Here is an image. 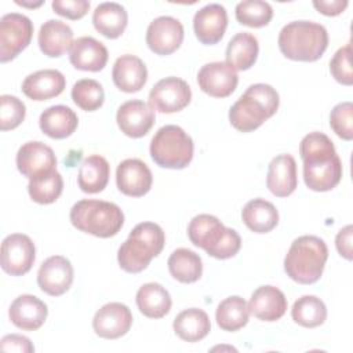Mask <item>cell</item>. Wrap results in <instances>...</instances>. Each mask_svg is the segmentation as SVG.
Here are the masks:
<instances>
[{
	"label": "cell",
	"mask_w": 353,
	"mask_h": 353,
	"mask_svg": "<svg viewBox=\"0 0 353 353\" xmlns=\"http://www.w3.org/2000/svg\"><path fill=\"white\" fill-rule=\"evenodd\" d=\"M65 76L57 69H43L30 73L22 83V92L33 101H47L65 90Z\"/></svg>",
	"instance_id": "25"
},
{
	"label": "cell",
	"mask_w": 353,
	"mask_h": 353,
	"mask_svg": "<svg viewBox=\"0 0 353 353\" xmlns=\"http://www.w3.org/2000/svg\"><path fill=\"white\" fill-rule=\"evenodd\" d=\"M183 34L179 19L168 15L157 17L148 26L146 44L157 55H170L181 47Z\"/></svg>",
	"instance_id": "12"
},
{
	"label": "cell",
	"mask_w": 353,
	"mask_h": 353,
	"mask_svg": "<svg viewBox=\"0 0 353 353\" xmlns=\"http://www.w3.org/2000/svg\"><path fill=\"white\" fill-rule=\"evenodd\" d=\"M51 6L55 14L73 21L83 18L90 10L87 0H54Z\"/></svg>",
	"instance_id": "43"
},
{
	"label": "cell",
	"mask_w": 353,
	"mask_h": 353,
	"mask_svg": "<svg viewBox=\"0 0 353 353\" xmlns=\"http://www.w3.org/2000/svg\"><path fill=\"white\" fill-rule=\"evenodd\" d=\"M352 237H353V226L352 225H346L345 228H342L335 237V245H336L339 255L347 261L353 259Z\"/></svg>",
	"instance_id": "45"
},
{
	"label": "cell",
	"mask_w": 353,
	"mask_h": 353,
	"mask_svg": "<svg viewBox=\"0 0 353 353\" xmlns=\"http://www.w3.org/2000/svg\"><path fill=\"white\" fill-rule=\"evenodd\" d=\"M168 270L179 283L190 284L203 274V262L199 254L188 248H176L168 258Z\"/></svg>",
	"instance_id": "34"
},
{
	"label": "cell",
	"mask_w": 353,
	"mask_h": 353,
	"mask_svg": "<svg viewBox=\"0 0 353 353\" xmlns=\"http://www.w3.org/2000/svg\"><path fill=\"white\" fill-rule=\"evenodd\" d=\"M259 44L254 34L240 32L234 34L226 47V63L234 70H248L256 62Z\"/></svg>",
	"instance_id": "31"
},
{
	"label": "cell",
	"mask_w": 353,
	"mask_h": 353,
	"mask_svg": "<svg viewBox=\"0 0 353 353\" xmlns=\"http://www.w3.org/2000/svg\"><path fill=\"white\" fill-rule=\"evenodd\" d=\"M116 183L123 194L141 197L152 188V171L139 159H125L117 165Z\"/></svg>",
	"instance_id": "18"
},
{
	"label": "cell",
	"mask_w": 353,
	"mask_h": 353,
	"mask_svg": "<svg viewBox=\"0 0 353 353\" xmlns=\"http://www.w3.org/2000/svg\"><path fill=\"white\" fill-rule=\"evenodd\" d=\"M73 102L85 112H94L103 105L105 92L102 85L94 79H81L73 84Z\"/></svg>",
	"instance_id": "39"
},
{
	"label": "cell",
	"mask_w": 353,
	"mask_h": 353,
	"mask_svg": "<svg viewBox=\"0 0 353 353\" xmlns=\"http://www.w3.org/2000/svg\"><path fill=\"white\" fill-rule=\"evenodd\" d=\"M280 105L277 91L265 83L250 85L229 110L230 124L241 131L251 132L272 117Z\"/></svg>",
	"instance_id": "2"
},
{
	"label": "cell",
	"mask_w": 353,
	"mask_h": 353,
	"mask_svg": "<svg viewBox=\"0 0 353 353\" xmlns=\"http://www.w3.org/2000/svg\"><path fill=\"white\" fill-rule=\"evenodd\" d=\"M347 1L346 0H314L313 1V7L321 12L323 15L327 17H335L339 15L341 12L345 11V8L347 7Z\"/></svg>",
	"instance_id": "46"
},
{
	"label": "cell",
	"mask_w": 353,
	"mask_h": 353,
	"mask_svg": "<svg viewBox=\"0 0 353 353\" xmlns=\"http://www.w3.org/2000/svg\"><path fill=\"white\" fill-rule=\"evenodd\" d=\"M0 349L3 352H19V353L34 352V346L32 345L30 339L18 334H10L3 336V339L0 341Z\"/></svg>",
	"instance_id": "44"
},
{
	"label": "cell",
	"mask_w": 353,
	"mask_h": 353,
	"mask_svg": "<svg viewBox=\"0 0 353 353\" xmlns=\"http://www.w3.org/2000/svg\"><path fill=\"white\" fill-rule=\"evenodd\" d=\"M241 219L254 233H268L277 226L279 211L273 203L258 197L243 207Z\"/></svg>",
	"instance_id": "30"
},
{
	"label": "cell",
	"mask_w": 353,
	"mask_h": 353,
	"mask_svg": "<svg viewBox=\"0 0 353 353\" xmlns=\"http://www.w3.org/2000/svg\"><path fill=\"white\" fill-rule=\"evenodd\" d=\"M192 99L189 84L175 76L159 80L149 92V106L160 113H175L185 109Z\"/></svg>",
	"instance_id": "10"
},
{
	"label": "cell",
	"mask_w": 353,
	"mask_h": 353,
	"mask_svg": "<svg viewBox=\"0 0 353 353\" xmlns=\"http://www.w3.org/2000/svg\"><path fill=\"white\" fill-rule=\"evenodd\" d=\"M114 85L123 92H138L148 80V69L143 61L135 55L119 57L112 69Z\"/></svg>",
	"instance_id": "24"
},
{
	"label": "cell",
	"mask_w": 353,
	"mask_h": 353,
	"mask_svg": "<svg viewBox=\"0 0 353 353\" xmlns=\"http://www.w3.org/2000/svg\"><path fill=\"white\" fill-rule=\"evenodd\" d=\"M110 175V165L108 160L99 154H91L80 165L77 185L84 193L102 192Z\"/></svg>",
	"instance_id": "32"
},
{
	"label": "cell",
	"mask_w": 353,
	"mask_h": 353,
	"mask_svg": "<svg viewBox=\"0 0 353 353\" xmlns=\"http://www.w3.org/2000/svg\"><path fill=\"white\" fill-rule=\"evenodd\" d=\"M40 130L52 139H65L70 137L77 125V114L65 105H54L47 108L39 119Z\"/></svg>",
	"instance_id": "27"
},
{
	"label": "cell",
	"mask_w": 353,
	"mask_h": 353,
	"mask_svg": "<svg viewBox=\"0 0 353 353\" xmlns=\"http://www.w3.org/2000/svg\"><path fill=\"white\" fill-rule=\"evenodd\" d=\"M287 306L284 292L274 285L258 287L248 302L250 313L262 321L280 320L285 314Z\"/></svg>",
	"instance_id": "21"
},
{
	"label": "cell",
	"mask_w": 353,
	"mask_h": 353,
	"mask_svg": "<svg viewBox=\"0 0 353 353\" xmlns=\"http://www.w3.org/2000/svg\"><path fill=\"white\" fill-rule=\"evenodd\" d=\"M266 186L276 197H287L298 186L296 161L291 154H279L270 163L268 168Z\"/></svg>",
	"instance_id": "23"
},
{
	"label": "cell",
	"mask_w": 353,
	"mask_h": 353,
	"mask_svg": "<svg viewBox=\"0 0 353 353\" xmlns=\"http://www.w3.org/2000/svg\"><path fill=\"white\" fill-rule=\"evenodd\" d=\"M132 325V313L127 305L110 302L103 305L92 319L95 334L105 339H117L125 335Z\"/></svg>",
	"instance_id": "16"
},
{
	"label": "cell",
	"mask_w": 353,
	"mask_h": 353,
	"mask_svg": "<svg viewBox=\"0 0 353 353\" xmlns=\"http://www.w3.org/2000/svg\"><path fill=\"white\" fill-rule=\"evenodd\" d=\"M156 120L154 110L139 99H131L119 106L116 121L121 132L130 138L146 135Z\"/></svg>",
	"instance_id": "17"
},
{
	"label": "cell",
	"mask_w": 353,
	"mask_h": 353,
	"mask_svg": "<svg viewBox=\"0 0 353 353\" xmlns=\"http://www.w3.org/2000/svg\"><path fill=\"white\" fill-rule=\"evenodd\" d=\"M228 26V14L218 3L207 4L200 8L193 18V29L201 44L212 46L222 40Z\"/></svg>",
	"instance_id": "19"
},
{
	"label": "cell",
	"mask_w": 353,
	"mask_h": 353,
	"mask_svg": "<svg viewBox=\"0 0 353 353\" xmlns=\"http://www.w3.org/2000/svg\"><path fill=\"white\" fill-rule=\"evenodd\" d=\"M332 131L345 141L353 139V103L350 101L335 105L330 114Z\"/></svg>",
	"instance_id": "41"
},
{
	"label": "cell",
	"mask_w": 353,
	"mask_h": 353,
	"mask_svg": "<svg viewBox=\"0 0 353 353\" xmlns=\"http://www.w3.org/2000/svg\"><path fill=\"white\" fill-rule=\"evenodd\" d=\"M234 14L239 23L250 28H262L273 18V8L262 0H245L236 6Z\"/></svg>",
	"instance_id": "38"
},
{
	"label": "cell",
	"mask_w": 353,
	"mask_h": 353,
	"mask_svg": "<svg viewBox=\"0 0 353 353\" xmlns=\"http://www.w3.org/2000/svg\"><path fill=\"white\" fill-rule=\"evenodd\" d=\"M109 54L103 43L91 36H83L73 41L69 51L70 63L84 72H99L106 66Z\"/></svg>",
	"instance_id": "22"
},
{
	"label": "cell",
	"mask_w": 353,
	"mask_h": 353,
	"mask_svg": "<svg viewBox=\"0 0 353 353\" xmlns=\"http://www.w3.org/2000/svg\"><path fill=\"white\" fill-rule=\"evenodd\" d=\"M152 160L170 170H182L188 167L193 159V139L179 125L168 124L157 130L150 141Z\"/></svg>",
	"instance_id": "8"
},
{
	"label": "cell",
	"mask_w": 353,
	"mask_h": 353,
	"mask_svg": "<svg viewBox=\"0 0 353 353\" xmlns=\"http://www.w3.org/2000/svg\"><path fill=\"white\" fill-rule=\"evenodd\" d=\"M350 57H352V46L347 43L346 46L341 47L332 57L330 62V72L332 77L343 84V85H352L353 84V72L350 65Z\"/></svg>",
	"instance_id": "42"
},
{
	"label": "cell",
	"mask_w": 353,
	"mask_h": 353,
	"mask_svg": "<svg viewBox=\"0 0 353 353\" xmlns=\"http://www.w3.org/2000/svg\"><path fill=\"white\" fill-rule=\"evenodd\" d=\"M197 83L203 92L214 98H226L237 87V72L226 62H211L201 66Z\"/></svg>",
	"instance_id": "15"
},
{
	"label": "cell",
	"mask_w": 353,
	"mask_h": 353,
	"mask_svg": "<svg viewBox=\"0 0 353 353\" xmlns=\"http://www.w3.org/2000/svg\"><path fill=\"white\" fill-rule=\"evenodd\" d=\"M92 23L97 32L108 39L120 37L128 23L125 8L114 1H106L97 6L92 14Z\"/></svg>",
	"instance_id": "28"
},
{
	"label": "cell",
	"mask_w": 353,
	"mask_h": 353,
	"mask_svg": "<svg viewBox=\"0 0 353 353\" xmlns=\"http://www.w3.org/2000/svg\"><path fill=\"white\" fill-rule=\"evenodd\" d=\"M18 6H22V7H30V8H34V7H39V6H41L43 4V1H37V3H34V4H30V3H25V1H15Z\"/></svg>",
	"instance_id": "47"
},
{
	"label": "cell",
	"mask_w": 353,
	"mask_h": 353,
	"mask_svg": "<svg viewBox=\"0 0 353 353\" xmlns=\"http://www.w3.org/2000/svg\"><path fill=\"white\" fill-rule=\"evenodd\" d=\"M139 312L149 319L164 317L172 305L170 292L159 283H146L139 287L135 296Z\"/></svg>",
	"instance_id": "29"
},
{
	"label": "cell",
	"mask_w": 353,
	"mask_h": 353,
	"mask_svg": "<svg viewBox=\"0 0 353 353\" xmlns=\"http://www.w3.org/2000/svg\"><path fill=\"white\" fill-rule=\"evenodd\" d=\"M250 319L248 303L239 295L225 298L216 307L215 320L221 330L234 332L243 328Z\"/></svg>",
	"instance_id": "35"
},
{
	"label": "cell",
	"mask_w": 353,
	"mask_h": 353,
	"mask_svg": "<svg viewBox=\"0 0 353 353\" xmlns=\"http://www.w3.org/2000/svg\"><path fill=\"white\" fill-rule=\"evenodd\" d=\"M303 161V181L313 192H328L342 179V161L334 142L323 132L314 131L303 137L299 143Z\"/></svg>",
	"instance_id": "1"
},
{
	"label": "cell",
	"mask_w": 353,
	"mask_h": 353,
	"mask_svg": "<svg viewBox=\"0 0 353 353\" xmlns=\"http://www.w3.org/2000/svg\"><path fill=\"white\" fill-rule=\"evenodd\" d=\"M63 190L62 175L55 170L29 179L28 193L37 204H51L58 200Z\"/></svg>",
	"instance_id": "37"
},
{
	"label": "cell",
	"mask_w": 353,
	"mask_h": 353,
	"mask_svg": "<svg viewBox=\"0 0 353 353\" xmlns=\"http://www.w3.org/2000/svg\"><path fill=\"white\" fill-rule=\"evenodd\" d=\"M33 23L22 14L10 12L0 19V61H12L22 52L32 40Z\"/></svg>",
	"instance_id": "9"
},
{
	"label": "cell",
	"mask_w": 353,
	"mask_h": 353,
	"mask_svg": "<svg viewBox=\"0 0 353 353\" xmlns=\"http://www.w3.org/2000/svg\"><path fill=\"white\" fill-rule=\"evenodd\" d=\"M41 52L50 58H58L70 51L73 44V30L59 19H48L39 30L37 36Z\"/></svg>",
	"instance_id": "26"
},
{
	"label": "cell",
	"mask_w": 353,
	"mask_h": 353,
	"mask_svg": "<svg viewBox=\"0 0 353 353\" xmlns=\"http://www.w3.org/2000/svg\"><path fill=\"white\" fill-rule=\"evenodd\" d=\"M188 237L193 245L203 248L210 256L228 259L241 247V239L234 229L226 228L216 216L199 214L188 225Z\"/></svg>",
	"instance_id": "6"
},
{
	"label": "cell",
	"mask_w": 353,
	"mask_h": 353,
	"mask_svg": "<svg viewBox=\"0 0 353 353\" xmlns=\"http://www.w3.org/2000/svg\"><path fill=\"white\" fill-rule=\"evenodd\" d=\"M36 259L32 239L22 233L8 234L1 243V269L10 276L26 274Z\"/></svg>",
	"instance_id": "11"
},
{
	"label": "cell",
	"mask_w": 353,
	"mask_h": 353,
	"mask_svg": "<svg viewBox=\"0 0 353 353\" xmlns=\"http://www.w3.org/2000/svg\"><path fill=\"white\" fill-rule=\"evenodd\" d=\"M165 243V234L154 222H141L131 232L128 239L117 251L120 268L127 273H139L157 256Z\"/></svg>",
	"instance_id": "4"
},
{
	"label": "cell",
	"mask_w": 353,
	"mask_h": 353,
	"mask_svg": "<svg viewBox=\"0 0 353 353\" xmlns=\"http://www.w3.org/2000/svg\"><path fill=\"white\" fill-rule=\"evenodd\" d=\"M328 259V248L323 239L305 234L295 239L284 258L287 276L299 284L316 283Z\"/></svg>",
	"instance_id": "5"
},
{
	"label": "cell",
	"mask_w": 353,
	"mask_h": 353,
	"mask_svg": "<svg viewBox=\"0 0 353 353\" xmlns=\"http://www.w3.org/2000/svg\"><path fill=\"white\" fill-rule=\"evenodd\" d=\"M291 316L296 324L306 328H314L325 321L327 307L320 298L314 295H303L294 302Z\"/></svg>",
	"instance_id": "36"
},
{
	"label": "cell",
	"mask_w": 353,
	"mask_h": 353,
	"mask_svg": "<svg viewBox=\"0 0 353 353\" xmlns=\"http://www.w3.org/2000/svg\"><path fill=\"white\" fill-rule=\"evenodd\" d=\"M47 314V305L30 294H22L17 296L8 310L11 323L23 331L39 330L44 324Z\"/></svg>",
	"instance_id": "20"
},
{
	"label": "cell",
	"mask_w": 353,
	"mask_h": 353,
	"mask_svg": "<svg viewBox=\"0 0 353 353\" xmlns=\"http://www.w3.org/2000/svg\"><path fill=\"white\" fill-rule=\"evenodd\" d=\"M73 277L74 272L70 261L62 255H52L40 265L37 284L43 292L59 296L70 288Z\"/></svg>",
	"instance_id": "14"
},
{
	"label": "cell",
	"mask_w": 353,
	"mask_h": 353,
	"mask_svg": "<svg viewBox=\"0 0 353 353\" xmlns=\"http://www.w3.org/2000/svg\"><path fill=\"white\" fill-rule=\"evenodd\" d=\"M18 171L32 179L57 170V157L54 150L40 141L23 143L17 153Z\"/></svg>",
	"instance_id": "13"
},
{
	"label": "cell",
	"mask_w": 353,
	"mask_h": 353,
	"mask_svg": "<svg viewBox=\"0 0 353 353\" xmlns=\"http://www.w3.org/2000/svg\"><path fill=\"white\" fill-rule=\"evenodd\" d=\"M26 106L25 103L14 97L4 94L0 97V128L8 131L17 128L25 119Z\"/></svg>",
	"instance_id": "40"
},
{
	"label": "cell",
	"mask_w": 353,
	"mask_h": 353,
	"mask_svg": "<svg viewBox=\"0 0 353 353\" xmlns=\"http://www.w3.org/2000/svg\"><path fill=\"white\" fill-rule=\"evenodd\" d=\"M281 54L292 61L314 62L328 47L327 29L312 21H292L283 26L277 39Z\"/></svg>",
	"instance_id": "3"
},
{
	"label": "cell",
	"mask_w": 353,
	"mask_h": 353,
	"mask_svg": "<svg viewBox=\"0 0 353 353\" xmlns=\"http://www.w3.org/2000/svg\"><path fill=\"white\" fill-rule=\"evenodd\" d=\"M175 334L186 342H199L211 331L208 314L197 307L182 310L172 323Z\"/></svg>",
	"instance_id": "33"
},
{
	"label": "cell",
	"mask_w": 353,
	"mask_h": 353,
	"mask_svg": "<svg viewBox=\"0 0 353 353\" xmlns=\"http://www.w3.org/2000/svg\"><path fill=\"white\" fill-rule=\"evenodd\" d=\"M69 218L77 230L101 239L116 236L124 223V214L117 204L91 199L73 204Z\"/></svg>",
	"instance_id": "7"
}]
</instances>
